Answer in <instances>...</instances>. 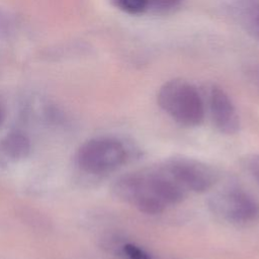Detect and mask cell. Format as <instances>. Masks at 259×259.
Instances as JSON below:
<instances>
[{"label": "cell", "instance_id": "52a82bcc", "mask_svg": "<svg viewBox=\"0 0 259 259\" xmlns=\"http://www.w3.org/2000/svg\"><path fill=\"white\" fill-rule=\"evenodd\" d=\"M31 150V140L23 130L9 131L0 139V167H9L24 161Z\"/></svg>", "mask_w": 259, "mask_h": 259}, {"label": "cell", "instance_id": "277c9868", "mask_svg": "<svg viewBox=\"0 0 259 259\" xmlns=\"http://www.w3.org/2000/svg\"><path fill=\"white\" fill-rule=\"evenodd\" d=\"M110 191L118 200L135 206L146 214H159L167 207L151 190L144 170L116 177L111 183Z\"/></svg>", "mask_w": 259, "mask_h": 259}, {"label": "cell", "instance_id": "6da1fadb", "mask_svg": "<svg viewBox=\"0 0 259 259\" xmlns=\"http://www.w3.org/2000/svg\"><path fill=\"white\" fill-rule=\"evenodd\" d=\"M127 150L118 139L108 136L91 138L82 143L74 164L81 175L100 178L117 170L126 160Z\"/></svg>", "mask_w": 259, "mask_h": 259}, {"label": "cell", "instance_id": "8992f818", "mask_svg": "<svg viewBox=\"0 0 259 259\" xmlns=\"http://www.w3.org/2000/svg\"><path fill=\"white\" fill-rule=\"evenodd\" d=\"M210 116L215 128L224 135L240 131V117L229 95L220 87L212 86L208 97Z\"/></svg>", "mask_w": 259, "mask_h": 259}, {"label": "cell", "instance_id": "9c48e42d", "mask_svg": "<svg viewBox=\"0 0 259 259\" xmlns=\"http://www.w3.org/2000/svg\"><path fill=\"white\" fill-rule=\"evenodd\" d=\"M244 7L247 12L246 19L248 29L257 38H259V5H257L254 2H251L247 5H244Z\"/></svg>", "mask_w": 259, "mask_h": 259}, {"label": "cell", "instance_id": "4fadbf2b", "mask_svg": "<svg viewBox=\"0 0 259 259\" xmlns=\"http://www.w3.org/2000/svg\"><path fill=\"white\" fill-rule=\"evenodd\" d=\"M10 31V22L9 19L6 18V15H4L0 11V36L8 34Z\"/></svg>", "mask_w": 259, "mask_h": 259}, {"label": "cell", "instance_id": "ba28073f", "mask_svg": "<svg viewBox=\"0 0 259 259\" xmlns=\"http://www.w3.org/2000/svg\"><path fill=\"white\" fill-rule=\"evenodd\" d=\"M118 9L128 14H140L148 8V0H110Z\"/></svg>", "mask_w": 259, "mask_h": 259}, {"label": "cell", "instance_id": "5bb4252c", "mask_svg": "<svg viewBox=\"0 0 259 259\" xmlns=\"http://www.w3.org/2000/svg\"><path fill=\"white\" fill-rule=\"evenodd\" d=\"M7 117V107L4 99L0 96V128L4 124Z\"/></svg>", "mask_w": 259, "mask_h": 259}, {"label": "cell", "instance_id": "8fae6325", "mask_svg": "<svg viewBox=\"0 0 259 259\" xmlns=\"http://www.w3.org/2000/svg\"><path fill=\"white\" fill-rule=\"evenodd\" d=\"M181 0H148V8H152L158 12L171 10L179 5Z\"/></svg>", "mask_w": 259, "mask_h": 259}, {"label": "cell", "instance_id": "7a4b0ae2", "mask_svg": "<svg viewBox=\"0 0 259 259\" xmlns=\"http://www.w3.org/2000/svg\"><path fill=\"white\" fill-rule=\"evenodd\" d=\"M159 106L177 123L187 127L199 125L204 118V105L196 88L182 79L165 82L157 95Z\"/></svg>", "mask_w": 259, "mask_h": 259}, {"label": "cell", "instance_id": "30bf717a", "mask_svg": "<svg viewBox=\"0 0 259 259\" xmlns=\"http://www.w3.org/2000/svg\"><path fill=\"white\" fill-rule=\"evenodd\" d=\"M245 172L259 184V154H248L241 160Z\"/></svg>", "mask_w": 259, "mask_h": 259}, {"label": "cell", "instance_id": "7c38bea8", "mask_svg": "<svg viewBox=\"0 0 259 259\" xmlns=\"http://www.w3.org/2000/svg\"><path fill=\"white\" fill-rule=\"evenodd\" d=\"M248 84L257 92H259V64L249 66L245 71Z\"/></svg>", "mask_w": 259, "mask_h": 259}, {"label": "cell", "instance_id": "5b68a950", "mask_svg": "<svg viewBox=\"0 0 259 259\" xmlns=\"http://www.w3.org/2000/svg\"><path fill=\"white\" fill-rule=\"evenodd\" d=\"M163 166L187 191L203 193L219 180V173L212 166L193 158L174 156Z\"/></svg>", "mask_w": 259, "mask_h": 259}, {"label": "cell", "instance_id": "3957f363", "mask_svg": "<svg viewBox=\"0 0 259 259\" xmlns=\"http://www.w3.org/2000/svg\"><path fill=\"white\" fill-rule=\"evenodd\" d=\"M209 210L220 220L234 225H246L259 218V203L238 186L225 187L207 200Z\"/></svg>", "mask_w": 259, "mask_h": 259}]
</instances>
